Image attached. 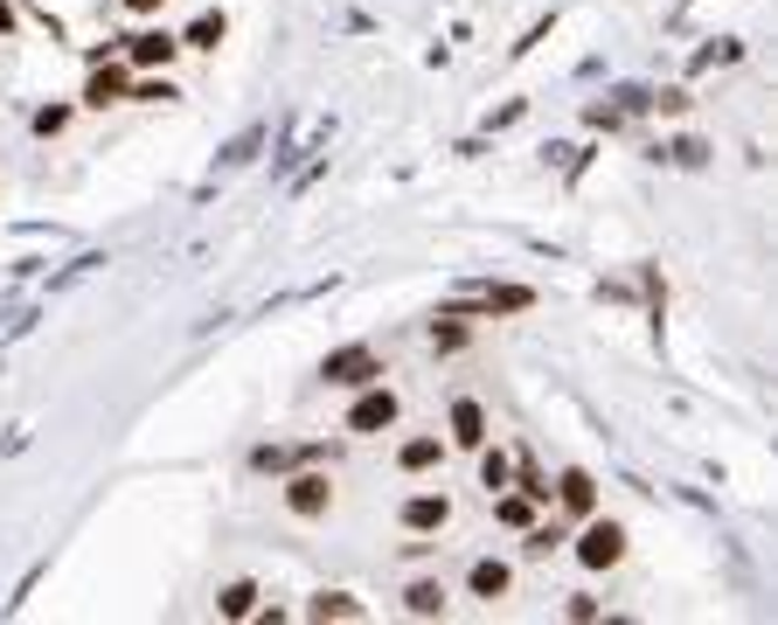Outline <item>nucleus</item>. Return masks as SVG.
<instances>
[{"instance_id":"nucleus-18","label":"nucleus","mask_w":778,"mask_h":625,"mask_svg":"<svg viewBox=\"0 0 778 625\" xmlns=\"http://www.w3.org/2000/svg\"><path fill=\"white\" fill-rule=\"evenodd\" d=\"M480 486H507V459L487 452V445H480Z\"/></svg>"},{"instance_id":"nucleus-10","label":"nucleus","mask_w":778,"mask_h":625,"mask_svg":"<svg viewBox=\"0 0 778 625\" xmlns=\"http://www.w3.org/2000/svg\"><path fill=\"white\" fill-rule=\"evenodd\" d=\"M472 598H507V563H493V556H480L472 563Z\"/></svg>"},{"instance_id":"nucleus-8","label":"nucleus","mask_w":778,"mask_h":625,"mask_svg":"<svg viewBox=\"0 0 778 625\" xmlns=\"http://www.w3.org/2000/svg\"><path fill=\"white\" fill-rule=\"evenodd\" d=\"M125 98V70H111V63H98V70H91V84H84V105H119Z\"/></svg>"},{"instance_id":"nucleus-9","label":"nucleus","mask_w":778,"mask_h":625,"mask_svg":"<svg viewBox=\"0 0 778 625\" xmlns=\"http://www.w3.org/2000/svg\"><path fill=\"white\" fill-rule=\"evenodd\" d=\"M175 49H181L175 35H132V49H125V56H132L140 70H160V63H175Z\"/></svg>"},{"instance_id":"nucleus-1","label":"nucleus","mask_w":778,"mask_h":625,"mask_svg":"<svg viewBox=\"0 0 778 625\" xmlns=\"http://www.w3.org/2000/svg\"><path fill=\"white\" fill-rule=\"evenodd\" d=\"M619 556H625V528L619 521H591L577 536V563H584V570H612Z\"/></svg>"},{"instance_id":"nucleus-4","label":"nucleus","mask_w":778,"mask_h":625,"mask_svg":"<svg viewBox=\"0 0 778 625\" xmlns=\"http://www.w3.org/2000/svg\"><path fill=\"white\" fill-rule=\"evenodd\" d=\"M445 521H452L445 494H410L404 501V528H410V536H431V528H445Z\"/></svg>"},{"instance_id":"nucleus-21","label":"nucleus","mask_w":778,"mask_h":625,"mask_svg":"<svg viewBox=\"0 0 778 625\" xmlns=\"http://www.w3.org/2000/svg\"><path fill=\"white\" fill-rule=\"evenodd\" d=\"M0 28H14V14H8V0H0Z\"/></svg>"},{"instance_id":"nucleus-14","label":"nucleus","mask_w":778,"mask_h":625,"mask_svg":"<svg viewBox=\"0 0 778 625\" xmlns=\"http://www.w3.org/2000/svg\"><path fill=\"white\" fill-rule=\"evenodd\" d=\"M258 612V584H230L223 591V618H251Z\"/></svg>"},{"instance_id":"nucleus-7","label":"nucleus","mask_w":778,"mask_h":625,"mask_svg":"<svg viewBox=\"0 0 778 625\" xmlns=\"http://www.w3.org/2000/svg\"><path fill=\"white\" fill-rule=\"evenodd\" d=\"M556 501L571 507V515H591V507H598V480H591V472H563V480H556Z\"/></svg>"},{"instance_id":"nucleus-6","label":"nucleus","mask_w":778,"mask_h":625,"mask_svg":"<svg viewBox=\"0 0 778 625\" xmlns=\"http://www.w3.org/2000/svg\"><path fill=\"white\" fill-rule=\"evenodd\" d=\"M452 445H466V452L487 445V410L472 404V396H459V404H452Z\"/></svg>"},{"instance_id":"nucleus-16","label":"nucleus","mask_w":778,"mask_h":625,"mask_svg":"<svg viewBox=\"0 0 778 625\" xmlns=\"http://www.w3.org/2000/svg\"><path fill=\"white\" fill-rule=\"evenodd\" d=\"M439 452H445L439 438H410V445H404V472H424V466H439Z\"/></svg>"},{"instance_id":"nucleus-13","label":"nucleus","mask_w":778,"mask_h":625,"mask_svg":"<svg viewBox=\"0 0 778 625\" xmlns=\"http://www.w3.org/2000/svg\"><path fill=\"white\" fill-rule=\"evenodd\" d=\"M307 612H313V618H362V604H355V598H340V591H320V598L307 604Z\"/></svg>"},{"instance_id":"nucleus-12","label":"nucleus","mask_w":778,"mask_h":625,"mask_svg":"<svg viewBox=\"0 0 778 625\" xmlns=\"http://www.w3.org/2000/svg\"><path fill=\"white\" fill-rule=\"evenodd\" d=\"M404 604H410V618H439V612H445V584H431V577H424V584H410V598H404Z\"/></svg>"},{"instance_id":"nucleus-2","label":"nucleus","mask_w":778,"mask_h":625,"mask_svg":"<svg viewBox=\"0 0 778 625\" xmlns=\"http://www.w3.org/2000/svg\"><path fill=\"white\" fill-rule=\"evenodd\" d=\"M320 375H327V383H375V375H383V362H375L369 348H340V354H327V362H320Z\"/></svg>"},{"instance_id":"nucleus-3","label":"nucleus","mask_w":778,"mask_h":625,"mask_svg":"<svg viewBox=\"0 0 778 625\" xmlns=\"http://www.w3.org/2000/svg\"><path fill=\"white\" fill-rule=\"evenodd\" d=\"M327 501H334L327 472H299V480L286 486V507H292V515H327Z\"/></svg>"},{"instance_id":"nucleus-11","label":"nucleus","mask_w":778,"mask_h":625,"mask_svg":"<svg viewBox=\"0 0 778 625\" xmlns=\"http://www.w3.org/2000/svg\"><path fill=\"white\" fill-rule=\"evenodd\" d=\"M536 307V292L528 286H493V292H480V313H528Z\"/></svg>"},{"instance_id":"nucleus-19","label":"nucleus","mask_w":778,"mask_h":625,"mask_svg":"<svg viewBox=\"0 0 778 625\" xmlns=\"http://www.w3.org/2000/svg\"><path fill=\"white\" fill-rule=\"evenodd\" d=\"M63 119H70V111H63V105H49V111H35V132H63Z\"/></svg>"},{"instance_id":"nucleus-17","label":"nucleus","mask_w":778,"mask_h":625,"mask_svg":"<svg viewBox=\"0 0 778 625\" xmlns=\"http://www.w3.org/2000/svg\"><path fill=\"white\" fill-rule=\"evenodd\" d=\"M501 521L507 528H528V521H536V494H507L501 501Z\"/></svg>"},{"instance_id":"nucleus-15","label":"nucleus","mask_w":778,"mask_h":625,"mask_svg":"<svg viewBox=\"0 0 778 625\" xmlns=\"http://www.w3.org/2000/svg\"><path fill=\"white\" fill-rule=\"evenodd\" d=\"M216 43H223V14H202V22L181 35V49H216Z\"/></svg>"},{"instance_id":"nucleus-5","label":"nucleus","mask_w":778,"mask_h":625,"mask_svg":"<svg viewBox=\"0 0 778 625\" xmlns=\"http://www.w3.org/2000/svg\"><path fill=\"white\" fill-rule=\"evenodd\" d=\"M390 424H396V396L390 389H369L362 404L348 410V431H390Z\"/></svg>"},{"instance_id":"nucleus-20","label":"nucleus","mask_w":778,"mask_h":625,"mask_svg":"<svg viewBox=\"0 0 778 625\" xmlns=\"http://www.w3.org/2000/svg\"><path fill=\"white\" fill-rule=\"evenodd\" d=\"M125 8H132V14H154V8H160V0H125Z\"/></svg>"}]
</instances>
